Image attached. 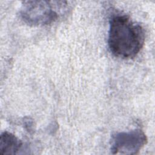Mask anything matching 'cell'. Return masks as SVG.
I'll return each instance as SVG.
<instances>
[{
  "mask_svg": "<svg viewBox=\"0 0 155 155\" xmlns=\"http://www.w3.org/2000/svg\"><path fill=\"white\" fill-rule=\"evenodd\" d=\"M65 2L27 1L19 10L21 19L31 26H43L57 21L65 9Z\"/></svg>",
  "mask_w": 155,
  "mask_h": 155,
  "instance_id": "obj_2",
  "label": "cell"
},
{
  "mask_svg": "<svg viewBox=\"0 0 155 155\" xmlns=\"http://www.w3.org/2000/svg\"><path fill=\"white\" fill-rule=\"evenodd\" d=\"M22 143L11 133L4 131L0 137V154H15L21 150Z\"/></svg>",
  "mask_w": 155,
  "mask_h": 155,
  "instance_id": "obj_4",
  "label": "cell"
},
{
  "mask_svg": "<svg viewBox=\"0 0 155 155\" xmlns=\"http://www.w3.org/2000/svg\"><path fill=\"white\" fill-rule=\"evenodd\" d=\"M145 41L143 28L126 15H113L109 21L108 45L111 53L119 58L136 56Z\"/></svg>",
  "mask_w": 155,
  "mask_h": 155,
  "instance_id": "obj_1",
  "label": "cell"
},
{
  "mask_svg": "<svg viewBox=\"0 0 155 155\" xmlns=\"http://www.w3.org/2000/svg\"><path fill=\"white\" fill-rule=\"evenodd\" d=\"M145 133L140 129L120 132L113 135L111 140L112 154H136L147 143Z\"/></svg>",
  "mask_w": 155,
  "mask_h": 155,
  "instance_id": "obj_3",
  "label": "cell"
}]
</instances>
